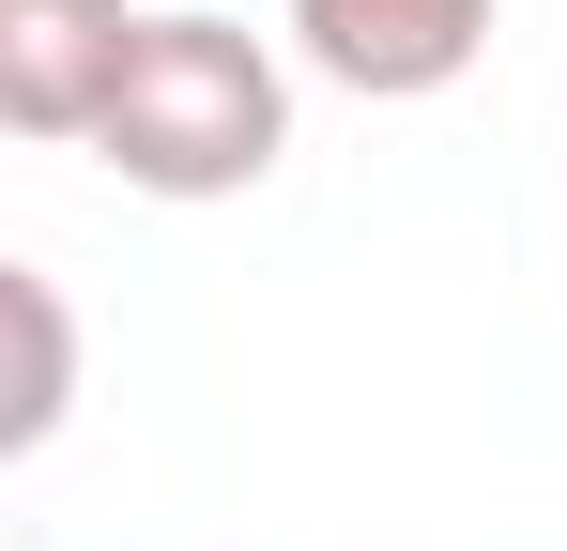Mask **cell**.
<instances>
[{"label": "cell", "mask_w": 567, "mask_h": 551, "mask_svg": "<svg viewBox=\"0 0 567 551\" xmlns=\"http://www.w3.org/2000/svg\"><path fill=\"white\" fill-rule=\"evenodd\" d=\"M291 154V62L246 31V15H138V62L107 92L93 123V169L138 184V199H246V184H277Z\"/></svg>", "instance_id": "6da1fadb"}, {"label": "cell", "mask_w": 567, "mask_h": 551, "mask_svg": "<svg viewBox=\"0 0 567 551\" xmlns=\"http://www.w3.org/2000/svg\"><path fill=\"white\" fill-rule=\"evenodd\" d=\"M491 15L506 0H291V62L369 107H430L491 62Z\"/></svg>", "instance_id": "7a4b0ae2"}, {"label": "cell", "mask_w": 567, "mask_h": 551, "mask_svg": "<svg viewBox=\"0 0 567 551\" xmlns=\"http://www.w3.org/2000/svg\"><path fill=\"white\" fill-rule=\"evenodd\" d=\"M138 62V0H0V123L93 154L107 92Z\"/></svg>", "instance_id": "3957f363"}, {"label": "cell", "mask_w": 567, "mask_h": 551, "mask_svg": "<svg viewBox=\"0 0 567 551\" xmlns=\"http://www.w3.org/2000/svg\"><path fill=\"white\" fill-rule=\"evenodd\" d=\"M0 306H16V398H0V445L31 459L62 414H78V322H62V276H47V261L0 276Z\"/></svg>", "instance_id": "277c9868"}]
</instances>
